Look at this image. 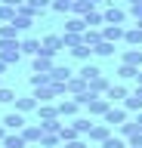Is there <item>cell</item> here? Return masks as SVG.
<instances>
[{"mask_svg":"<svg viewBox=\"0 0 142 148\" xmlns=\"http://www.w3.org/2000/svg\"><path fill=\"white\" fill-rule=\"evenodd\" d=\"M22 59V40H0V62H19Z\"/></svg>","mask_w":142,"mask_h":148,"instance_id":"1","label":"cell"},{"mask_svg":"<svg viewBox=\"0 0 142 148\" xmlns=\"http://www.w3.org/2000/svg\"><path fill=\"white\" fill-rule=\"evenodd\" d=\"M130 120V111L123 108V105H111V108L105 111V117H102V123H108V127H121V123H127Z\"/></svg>","mask_w":142,"mask_h":148,"instance_id":"2","label":"cell"},{"mask_svg":"<svg viewBox=\"0 0 142 148\" xmlns=\"http://www.w3.org/2000/svg\"><path fill=\"white\" fill-rule=\"evenodd\" d=\"M108 108H111V102L105 99V96H93V99L86 102V117H105Z\"/></svg>","mask_w":142,"mask_h":148,"instance_id":"3","label":"cell"},{"mask_svg":"<svg viewBox=\"0 0 142 148\" xmlns=\"http://www.w3.org/2000/svg\"><path fill=\"white\" fill-rule=\"evenodd\" d=\"M40 43H43L40 56H49V59H53L56 53H62V49H65V43H62V34H47L43 40H40Z\"/></svg>","mask_w":142,"mask_h":148,"instance_id":"4","label":"cell"},{"mask_svg":"<svg viewBox=\"0 0 142 148\" xmlns=\"http://www.w3.org/2000/svg\"><path fill=\"white\" fill-rule=\"evenodd\" d=\"M108 136H114L108 123H93V130H90V136H86V142H90V145H102V142H105Z\"/></svg>","mask_w":142,"mask_h":148,"instance_id":"5","label":"cell"},{"mask_svg":"<svg viewBox=\"0 0 142 148\" xmlns=\"http://www.w3.org/2000/svg\"><path fill=\"white\" fill-rule=\"evenodd\" d=\"M102 16H105V25H123V22H127V9H121L117 3H111Z\"/></svg>","mask_w":142,"mask_h":148,"instance_id":"6","label":"cell"},{"mask_svg":"<svg viewBox=\"0 0 142 148\" xmlns=\"http://www.w3.org/2000/svg\"><path fill=\"white\" fill-rule=\"evenodd\" d=\"M130 96V90L123 86V83H111L108 86V92H105V99L111 102V105H123V99Z\"/></svg>","mask_w":142,"mask_h":148,"instance_id":"7","label":"cell"},{"mask_svg":"<svg viewBox=\"0 0 142 148\" xmlns=\"http://www.w3.org/2000/svg\"><path fill=\"white\" fill-rule=\"evenodd\" d=\"M3 127L10 130V133H22L28 123H25V114H19V111H10V114L3 117Z\"/></svg>","mask_w":142,"mask_h":148,"instance_id":"8","label":"cell"},{"mask_svg":"<svg viewBox=\"0 0 142 148\" xmlns=\"http://www.w3.org/2000/svg\"><path fill=\"white\" fill-rule=\"evenodd\" d=\"M53 68H56V62L49 56H34V62H31V74H49Z\"/></svg>","mask_w":142,"mask_h":148,"instance_id":"9","label":"cell"},{"mask_svg":"<svg viewBox=\"0 0 142 148\" xmlns=\"http://www.w3.org/2000/svg\"><path fill=\"white\" fill-rule=\"evenodd\" d=\"M123 34H127V28H123V25H105L102 28V40H108V43H121Z\"/></svg>","mask_w":142,"mask_h":148,"instance_id":"10","label":"cell"},{"mask_svg":"<svg viewBox=\"0 0 142 148\" xmlns=\"http://www.w3.org/2000/svg\"><path fill=\"white\" fill-rule=\"evenodd\" d=\"M65 92L74 99V96H84V92H90V86H86V80H84V77H77V74H74V77L65 83Z\"/></svg>","mask_w":142,"mask_h":148,"instance_id":"11","label":"cell"},{"mask_svg":"<svg viewBox=\"0 0 142 148\" xmlns=\"http://www.w3.org/2000/svg\"><path fill=\"white\" fill-rule=\"evenodd\" d=\"M59 117H77V111H80V105H77L74 99H59Z\"/></svg>","mask_w":142,"mask_h":148,"instance_id":"12","label":"cell"},{"mask_svg":"<svg viewBox=\"0 0 142 148\" xmlns=\"http://www.w3.org/2000/svg\"><path fill=\"white\" fill-rule=\"evenodd\" d=\"M34 99H37V105H49L53 99H59V92H56V86H37Z\"/></svg>","mask_w":142,"mask_h":148,"instance_id":"13","label":"cell"},{"mask_svg":"<svg viewBox=\"0 0 142 148\" xmlns=\"http://www.w3.org/2000/svg\"><path fill=\"white\" fill-rule=\"evenodd\" d=\"M40 136H43V130H40V123H28V127L22 130V139L28 142V145H37Z\"/></svg>","mask_w":142,"mask_h":148,"instance_id":"14","label":"cell"},{"mask_svg":"<svg viewBox=\"0 0 142 148\" xmlns=\"http://www.w3.org/2000/svg\"><path fill=\"white\" fill-rule=\"evenodd\" d=\"M86 86H90V92H93V96H105L111 83H108V77H105V74H99V77H93V80L86 83Z\"/></svg>","mask_w":142,"mask_h":148,"instance_id":"15","label":"cell"},{"mask_svg":"<svg viewBox=\"0 0 142 148\" xmlns=\"http://www.w3.org/2000/svg\"><path fill=\"white\" fill-rule=\"evenodd\" d=\"M121 65H133V68H142V49H123V56H121Z\"/></svg>","mask_w":142,"mask_h":148,"instance_id":"16","label":"cell"},{"mask_svg":"<svg viewBox=\"0 0 142 148\" xmlns=\"http://www.w3.org/2000/svg\"><path fill=\"white\" fill-rule=\"evenodd\" d=\"M40 49H43V43L37 37H25L22 40V56H40Z\"/></svg>","mask_w":142,"mask_h":148,"instance_id":"17","label":"cell"},{"mask_svg":"<svg viewBox=\"0 0 142 148\" xmlns=\"http://www.w3.org/2000/svg\"><path fill=\"white\" fill-rule=\"evenodd\" d=\"M49 77H53V83H68L74 74H71V68H68V65H56V68L49 71Z\"/></svg>","mask_w":142,"mask_h":148,"instance_id":"18","label":"cell"},{"mask_svg":"<svg viewBox=\"0 0 142 148\" xmlns=\"http://www.w3.org/2000/svg\"><path fill=\"white\" fill-rule=\"evenodd\" d=\"M12 105H16V111H19V114H28V111H37V99H34V96H22V99H16Z\"/></svg>","mask_w":142,"mask_h":148,"instance_id":"19","label":"cell"},{"mask_svg":"<svg viewBox=\"0 0 142 148\" xmlns=\"http://www.w3.org/2000/svg\"><path fill=\"white\" fill-rule=\"evenodd\" d=\"M99 43H102V28H86L84 31V46L93 49V46H99Z\"/></svg>","mask_w":142,"mask_h":148,"instance_id":"20","label":"cell"},{"mask_svg":"<svg viewBox=\"0 0 142 148\" xmlns=\"http://www.w3.org/2000/svg\"><path fill=\"white\" fill-rule=\"evenodd\" d=\"M37 148H62V136H59V133H43Z\"/></svg>","mask_w":142,"mask_h":148,"instance_id":"21","label":"cell"},{"mask_svg":"<svg viewBox=\"0 0 142 148\" xmlns=\"http://www.w3.org/2000/svg\"><path fill=\"white\" fill-rule=\"evenodd\" d=\"M84 31H86V22H84V18L71 16V18L65 22V34H84Z\"/></svg>","mask_w":142,"mask_h":148,"instance_id":"22","label":"cell"},{"mask_svg":"<svg viewBox=\"0 0 142 148\" xmlns=\"http://www.w3.org/2000/svg\"><path fill=\"white\" fill-rule=\"evenodd\" d=\"M123 43H130L133 49H142V31H139V28H127V34H123Z\"/></svg>","mask_w":142,"mask_h":148,"instance_id":"23","label":"cell"},{"mask_svg":"<svg viewBox=\"0 0 142 148\" xmlns=\"http://www.w3.org/2000/svg\"><path fill=\"white\" fill-rule=\"evenodd\" d=\"M71 127L86 139V136H90V130H93V117H74V120H71Z\"/></svg>","mask_w":142,"mask_h":148,"instance_id":"24","label":"cell"},{"mask_svg":"<svg viewBox=\"0 0 142 148\" xmlns=\"http://www.w3.org/2000/svg\"><path fill=\"white\" fill-rule=\"evenodd\" d=\"M84 22H86V28H105V16H102V9H93V12H86Z\"/></svg>","mask_w":142,"mask_h":148,"instance_id":"25","label":"cell"},{"mask_svg":"<svg viewBox=\"0 0 142 148\" xmlns=\"http://www.w3.org/2000/svg\"><path fill=\"white\" fill-rule=\"evenodd\" d=\"M37 117L40 120H56L59 117V108L53 105V102H49V105H37Z\"/></svg>","mask_w":142,"mask_h":148,"instance_id":"26","label":"cell"},{"mask_svg":"<svg viewBox=\"0 0 142 148\" xmlns=\"http://www.w3.org/2000/svg\"><path fill=\"white\" fill-rule=\"evenodd\" d=\"M0 145H3V148H25V145H28V142L22 139V133H10V136L3 139Z\"/></svg>","mask_w":142,"mask_h":148,"instance_id":"27","label":"cell"},{"mask_svg":"<svg viewBox=\"0 0 142 148\" xmlns=\"http://www.w3.org/2000/svg\"><path fill=\"white\" fill-rule=\"evenodd\" d=\"M139 71H142V68H133V65H121V68H117V77H121V80H136V77H139Z\"/></svg>","mask_w":142,"mask_h":148,"instance_id":"28","label":"cell"},{"mask_svg":"<svg viewBox=\"0 0 142 148\" xmlns=\"http://www.w3.org/2000/svg\"><path fill=\"white\" fill-rule=\"evenodd\" d=\"M59 136H62V145H65V142H74V139H80V133H77V130L71 127V123H62Z\"/></svg>","mask_w":142,"mask_h":148,"instance_id":"29","label":"cell"},{"mask_svg":"<svg viewBox=\"0 0 142 148\" xmlns=\"http://www.w3.org/2000/svg\"><path fill=\"white\" fill-rule=\"evenodd\" d=\"M117 133H121V139H130V136H136V133H139V123H136V120H127V123H121V127H117Z\"/></svg>","mask_w":142,"mask_h":148,"instance_id":"30","label":"cell"},{"mask_svg":"<svg viewBox=\"0 0 142 148\" xmlns=\"http://www.w3.org/2000/svg\"><path fill=\"white\" fill-rule=\"evenodd\" d=\"M93 9H96V6H93V3H90V0H77L74 6H71V12H74L77 18H84L86 12H93Z\"/></svg>","mask_w":142,"mask_h":148,"instance_id":"31","label":"cell"},{"mask_svg":"<svg viewBox=\"0 0 142 148\" xmlns=\"http://www.w3.org/2000/svg\"><path fill=\"white\" fill-rule=\"evenodd\" d=\"M123 108H127V111H133V114H139V111H142V99L136 96V92H130V96L123 99Z\"/></svg>","mask_w":142,"mask_h":148,"instance_id":"32","label":"cell"},{"mask_svg":"<svg viewBox=\"0 0 142 148\" xmlns=\"http://www.w3.org/2000/svg\"><path fill=\"white\" fill-rule=\"evenodd\" d=\"M99 74H102V71H99V68H96V65H90V62H86L84 68H80V71H77V77H84V80L90 83V80H93V77H99Z\"/></svg>","mask_w":142,"mask_h":148,"instance_id":"33","label":"cell"},{"mask_svg":"<svg viewBox=\"0 0 142 148\" xmlns=\"http://www.w3.org/2000/svg\"><path fill=\"white\" fill-rule=\"evenodd\" d=\"M62 43H65V49H77L84 43V34H62Z\"/></svg>","mask_w":142,"mask_h":148,"instance_id":"34","label":"cell"},{"mask_svg":"<svg viewBox=\"0 0 142 148\" xmlns=\"http://www.w3.org/2000/svg\"><path fill=\"white\" fill-rule=\"evenodd\" d=\"M93 56H102V59H108V56H114V43H108V40H102L99 46H93Z\"/></svg>","mask_w":142,"mask_h":148,"instance_id":"35","label":"cell"},{"mask_svg":"<svg viewBox=\"0 0 142 148\" xmlns=\"http://www.w3.org/2000/svg\"><path fill=\"white\" fill-rule=\"evenodd\" d=\"M0 40H19V28L16 25H0Z\"/></svg>","mask_w":142,"mask_h":148,"instance_id":"36","label":"cell"},{"mask_svg":"<svg viewBox=\"0 0 142 148\" xmlns=\"http://www.w3.org/2000/svg\"><path fill=\"white\" fill-rule=\"evenodd\" d=\"M31 86L37 90V86H53V77L49 74H31Z\"/></svg>","mask_w":142,"mask_h":148,"instance_id":"37","label":"cell"},{"mask_svg":"<svg viewBox=\"0 0 142 148\" xmlns=\"http://www.w3.org/2000/svg\"><path fill=\"white\" fill-rule=\"evenodd\" d=\"M0 22H3V25H12V22H16V9L0 3Z\"/></svg>","mask_w":142,"mask_h":148,"instance_id":"38","label":"cell"},{"mask_svg":"<svg viewBox=\"0 0 142 148\" xmlns=\"http://www.w3.org/2000/svg\"><path fill=\"white\" fill-rule=\"evenodd\" d=\"M71 56H74V59H80V62H90V56H93V49H90V46H84V43H80V46H77V49H71Z\"/></svg>","mask_w":142,"mask_h":148,"instance_id":"39","label":"cell"},{"mask_svg":"<svg viewBox=\"0 0 142 148\" xmlns=\"http://www.w3.org/2000/svg\"><path fill=\"white\" fill-rule=\"evenodd\" d=\"M40 130H43V133H59V130H62V117H56V120H40Z\"/></svg>","mask_w":142,"mask_h":148,"instance_id":"40","label":"cell"},{"mask_svg":"<svg viewBox=\"0 0 142 148\" xmlns=\"http://www.w3.org/2000/svg\"><path fill=\"white\" fill-rule=\"evenodd\" d=\"M16 99H19V96H16V90H10V86H0V102H3V105H12Z\"/></svg>","mask_w":142,"mask_h":148,"instance_id":"41","label":"cell"},{"mask_svg":"<svg viewBox=\"0 0 142 148\" xmlns=\"http://www.w3.org/2000/svg\"><path fill=\"white\" fill-rule=\"evenodd\" d=\"M28 6L34 9V12H37V16H40V12H43V9H53V0H28Z\"/></svg>","mask_w":142,"mask_h":148,"instance_id":"42","label":"cell"},{"mask_svg":"<svg viewBox=\"0 0 142 148\" xmlns=\"http://www.w3.org/2000/svg\"><path fill=\"white\" fill-rule=\"evenodd\" d=\"M102 148H127V139H121V136H108L102 142Z\"/></svg>","mask_w":142,"mask_h":148,"instance_id":"43","label":"cell"},{"mask_svg":"<svg viewBox=\"0 0 142 148\" xmlns=\"http://www.w3.org/2000/svg\"><path fill=\"white\" fill-rule=\"evenodd\" d=\"M12 25L19 28V34H22V31H28V28L34 25V18H25V16H16V22H12Z\"/></svg>","mask_w":142,"mask_h":148,"instance_id":"44","label":"cell"},{"mask_svg":"<svg viewBox=\"0 0 142 148\" xmlns=\"http://www.w3.org/2000/svg\"><path fill=\"white\" fill-rule=\"evenodd\" d=\"M53 12H71V3H65V0H53Z\"/></svg>","mask_w":142,"mask_h":148,"instance_id":"45","label":"cell"},{"mask_svg":"<svg viewBox=\"0 0 142 148\" xmlns=\"http://www.w3.org/2000/svg\"><path fill=\"white\" fill-rule=\"evenodd\" d=\"M62 148H90V142H86V139L80 136V139H74V142H65Z\"/></svg>","mask_w":142,"mask_h":148,"instance_id":"46","label":"cell"},{"mask_svg":"<svg viewBox=\"0 0 142 148\" xmlns=\"http://www.w3.org/2000/svg\"><path fill=\"white\" fill-rule=\"evenodd\" d=\"M130 16L136 18V22H142V6H136V3H130Z\"/></svg>","mask_w":142,"mask_h":148,"instance_id":"47","label":"cell"},{"mask_svg":"<svg viewBox=\"0 0 142 148\" xmlns=\"http://www.w3.org/2000/svg\"><path fill=\"white\" fill-rule=\"evenodd\" d=\"M127 145H142V130H139V133H136V136H130V139H127Z\"/></svg>","mask_w":142,"mask_h":148,"instance_id":"48","label":"cell"},{"mask_svg":"<svg viewBox=\"0 0 142 148\" xmlns=\"http://www.w3.org/2000/svg\"><path fill=\"white\" fill-rule=\"evenodd\" d=\"M0 3H3V6H12V9H19L22 3H28V0H0Z\"/></svg>","mask_w":142,"mask_h":148,"instance_id":"49","label":"cell"},{"mask_svg":"<svg viewBox=\"0 0 142 148\" xmlns=\"http://www.w3.org/2000/svg\"><path fill=\"white\" fill-rule=\"evenodd\" d=\"M6 136H10V130H6V127H3V123H0V142H3V139H6Z\"/></svg>","mask_w":142,"mask_h":148,"instance_id":"50","label":"cell"},{"mask_svg":"<svg viewBox=\"0 0 142 148\" xmlns=\"http://www.w3.org/2000/svg\"><path fill=\"white\" fill-rule=\"evenodd\" d=\"M6 68H10V65H6V62H0V77H3V74H6Z\"/></svg>","mask_w":142,"mask_h":148,"instance_id":"51","label":"cell"},{"mask_svg":"<svg viewBox=\"0 0 142 148\" xmlns=\"http://www.w3.org/2000/svg\"><path fill=\"white\" fill-rule=\"evenodd\" d=\"M133 120H136V123H139V130H142V111H139V114H136Z\"/></svg>","mask_w":142,"mask_h":148,"instance_id":"52","label":"cell"},{"mask_svg":"<svg viewBox=\"0 0 142 148\" xmlns=\"http://www.w3.org/2000/svg\"><path fill=\"white\" fill-rule=\"evenodd\" d=\"M136 86H142V71H139V77H136Z\"/></svg>","mask_w":142,"mask_h":148,"instance_id":"53","label":"cell"},{"mask_svg":"<svg viewBox=\"0 0 142 148\" xmlns=\"http://www.w3.org/2000/svg\"><path fill=\"white\" fill-rule=\"evenodd\" d=\"M130 3H136V6H142V0H130Z\"/></svg>","mask_w":142,"mask_h":148,"instance_id":"54","label":"cell"},{"mask_svg":"<svg viewBox=\"0 0 142 148\" xmlns=\"http://www.w3.org/2000/svg\"><path fill=\"white\" fill-rule=\"evenodd\" d=\"M65 3H71V6H74V3H77V0H65Z\"/></svg>","mask_w":142,"mask_h":148,"instance_id":"55","label":"cell"},{"mask_svg":"<svg viewBox=\"0 0 142 148\" xmlns=\"http://www.w3.org/2000/svg\"><path fill=\"white\" fill-rule=\"evenodd\" d=\"M136 28H139V31H142V22H136Z\"/></svg>","mask_w":142,"mask_h":148,"instance_id":"56","label":"cell"},{"mask_svg":"<svg viewBox=\"0 0 142 148\" xmlns=\"http://www.w3.org/2000/svg\"><path fill=\"white\" fill-rule=\"evenodd\" d=\"M127 148H130V145H127ZM133 148H142V145H133Z\"/></svg>","mask_w":142,"mask_h":148,"instance_id":"57","label":"cell"},{"mask_svg":"<svg viewBox=\"0 0 142 148\" xmlns=\"http://www.w3.org/2000/svg\"><path fill=\"white\" fill-rule=\"evenodd\" d=\"M111 3H117V0H111Z\"/></svg>","mask_w":142,"mask_h":148,"instance_id":"58","label":"cell"},{"mask_svg":"<svg viewBox=\"0 0 142 148\" xmlns=\"http://www.w3.org/2000/svg\"><path fill=\"white\" fill-rule=\"evenodd\" d=\"M96 148H102V145H96Z\"/></svg>","mask_w":142,"mask_h":148,"instance_id":"59","label":"cell"},{"mask_svg":"<svg viewBox=\"0 0 142 148\" xmlns=\"http://www.w3.org/2000/svg\"><path fill=\"white\" fill-rule=\"evenodd\" d=\"M0 86H3V83H0Z\"/></svg>","mask_w":142,"mask_h":148,"instance_id":"60","label":"cell"},{"mask_svg":"<svg viewBox=\"0 0 142 148\" xmlns=\"http://www.w3.org/2000/svg\"><path fill=\"white\" fill-rule=\"evenodd\" d=\"M0 148H3V145H0Z\"/></svg>","mask_w":142,"mask_h":148,"instance_id":"61","label":"cell"}]
</instances>
